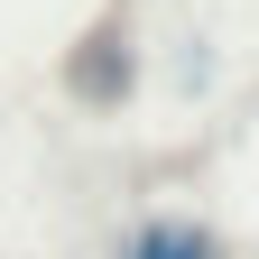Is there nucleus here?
Segmentation results:
<instances>
[{
    "instance_id": "obj_1",
    "label": "nucleus",
    "mask_w": 259,
    "mask_h": 259,
    "mask_svg": "<svg viewBox=\"0 0 259 259\" xmlns=\"http://www.w3.org/2000/svg\"><path fill=\"white\" fill-rule=\"evenodd\" d=\"M111 259H232V250H222V232H204V222H185V213H148Z\"/></svg>"
},
{
    "instance_id": "obj_2",
    "label": "nucleus",
    "mask_w": 259,
    "mask_h": 259,
    "mask_svg": "<svg viewBox=\"0 0 259 259\" xmlns=\"http://www.w3.org/2000/svg\"><path fill=\"white\" fill-rule=\"evenodd\" d=\"M65 74H74V93H93V102H120V93H130V56H120V37L102 28V37L65 65Z\"/></svg>"
}]
</instances>
